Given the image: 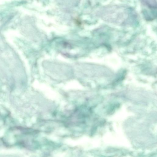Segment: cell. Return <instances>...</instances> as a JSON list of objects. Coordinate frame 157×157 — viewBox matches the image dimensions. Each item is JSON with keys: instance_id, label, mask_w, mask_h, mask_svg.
<instances>
[{"instance_id": "1", "label": "cell", "mask_w": 157, "mask_h": 157, "mask_svg": "<svg viewBox=\"0 0 157 157\" xmlns=\"http://www.w3.org/2000/svg\"><path fill=\"white\" fill-rule=\"evenodd\" d=\"M100 13L101 17L104 20L117 22L134 21L136 17L132 9L124 6H114L106 7Z\"/></svg>"}, {"instance_id": "2", "label": "cell", "mask_w": 157, "mask_h": 157, "mask_svg": "<svg viewBox=\"0 0 157 157\" xmlns=\"http://www.w3.org/2000/svg\"><path fill=\"white\" fill-rule=\"evenodd\" d=\"M143 4L151 10L155 11L156 9V3L155 0H142Z\"/></svg>"}]
</instances>
